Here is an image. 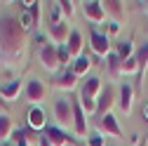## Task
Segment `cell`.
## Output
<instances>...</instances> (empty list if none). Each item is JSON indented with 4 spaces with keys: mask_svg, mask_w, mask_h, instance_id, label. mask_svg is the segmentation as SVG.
<instances>
[{
    "mask_svg": "<svg viewBox=\"0 0 148 146\" xmlns=\"http://www.w3.org/2000/svg\"><path fill=\"white\" fill-rule=\"evenodd\" d=\"M66 47H68V52H71L73 61H75L78 57H82V54H85V52H82V50H85V40H82V33L73 28V31H71V35H68V43H66Z\"/></svg>",
    "mask_w": 148,
    "mask_h": 146,
    "instance_id": "2e32d148",
    "label": "cell"
},
{
    "mask_svg": "<svg viewBox=\"0 0 148 146\" xmlns=\"http://www.w3.org/2000/svg\"><path fill=\"white\" fill-rule=\"evenodd\" d=\"M38 59H40V66H42L47 73H57V71L61 68L57 45H52V43H47V45H42V47L38 50Z\"/></svg>",
    "mask_w": 148,
    "mask_h": 146,
    "instance_id": "3957f363",
    "label": "cell"
},
{
    "mask_svg": "<svg viewBox=\"0 0 148 146\" xmlns=\"http://www.w3.org/2000/svg\"><path fill=\"white\" fill-rule=\"evenodd\" d=\"M115 54H118L122 61H127L129 57H134V43H132V40H122V43H118Z\"/></svg>",
    "mask_w": 148,
    "mask_h": 146,
    "instance_id": "44dd1931",
    "label": "cell"
},
{
    "mask_svg": "<svg viewBox=\"0 0 148 146\" xmlns=\"http://www.w3.org/2000/svg\"><path fill=\"white\" fill-rule=\"evenodd\" d=\"M139 5H141V10H143V12L148 14V0H143V3H139Z\"/></svg>",
    "mask_w": 148,
    "mask_h": 146,
    "instance_id": "e575fe53",
    "label": "cell"
},
{
    "mask_svg": "<svg viewBox=\"0 0 148 146\" xmlns=\"http://www.w3.org/2000/svg\"><path fill=\"white\" fill-rule=\"evenodd\" d=\"M54 118L59 125H71L73 123V104L71 99H57L54 101Z\"/></svg>",
    "mask_w": 148,
    "mask_h": 146,
    "instance_id": "ba28073f",
    "label": "cell"
},
{
    "mask_svg": "<svg viewBox=\"0 0 148 146\" xmlns=\"http://www.w3.org/2000/svg\"><path fill=\"white\" fill-rule=\"evenodd\" d=\"M57 52H59V64H61V66L73 64V57H71V52H68V47H66V45H59V47H57Z\"/></svg>",
    "mask_w": 148,
    "mask_h": 146,
    "instance_id": "f1b7e54d",
    "label": "cell"
},
{
    "mask_svg": "<svg viewBox=\"0 0 148 146\" xmlns=\"http://www.w3.org/2000/svg\"><path fill=\"white\" fill-rule=\"evenodd\" d=\"M38 146H52V144H49V141H47V137H45V134H42V137H40V139H38Z\"/></svg>",
    "mask_w": 148,
    "mask_h": 146,
    "instance_id": "d6a6232c",
    "label": "cell"
},
{
    "mask_svg": "<svg viewBox=\"0 0 148 146\" xmlns=\"http://www.w3.org/2000/svg\"><path fill=\"white\" fill-rule=\"evenodd\" d=\"M78 101H80L82 111L87 116H97V99H82V97H78Z\"/></svg>",
    "mask_w": 148,
    "mask_h": 146,
    "instance_id": "484cf974",
    "label": "cell"
},
{
    "mask_svg": "<svg viewBox=\"0 0 148 146\" xmlns=\"http://www.w3.org/2000/svg\"><path fill=\"white\" fill-rule=\"evenodd\" d=\"M108 38H110V35H115V33H120V24L118 21H108Z\"/></svg>",
    "mask_w": 148,
    "mask_h": 146,
    "instance_id": "4dcf8cb0",
    "label": "cell"
},
{
    "mask_svg": "<svg viewBox=\"0 0 148 146\" xmlns=\"http://www.w3.org/2000/svg\"><path fill=\"white\" fill-rule=\"evenodd\" d=\"M113 104H115V90L108 85L106 90H101V94H99V99H97V116L101 118V116L110 113Z\"/></svg>",
    "mask_w": 148,
    "mask_h": 146,
    "instance_id": "30bf717a",
    "label": "cell"
},
{
    "mask_svg": "<svg viewBox=\"0 0 148 146\" xmlns=\"http://www.w3.org/2000/svg\"><path fill=\"white\" fill-rule=\"evenodd\" d=\"M68 35H71L68 21H59V24H52L49 26V40H52V45L54 43H57V47L59 45H66L68 43Z\"/></svg>",
    "mask_w": 148,
    "mask_h": 146,
    "instance_id": "5bb4252c",
    "label": "cell"
},
{
    "mask_svg": "<svg viewBox=\"0 0 148 146\" xmlns=\"http://www.w3.org/2000/svg\"><path fill=\"white\" fill-rule=\"evenodd\" d=\"M129 139H132V146H141V144H139V139H141V134H132V137H129Z\"/></svg>",
    "mask_w": 148,
    "mask_h": 146,
    "instance_id": "1f68e13d",
    "label": "cell"
},
{
    "mask_svg": "<svg viewBox=\"0 0 148 146\" xmlns=\"http://www.w3.org/2000/svg\"><path fill=\"white\" fill-rule=\"evenodd\" d=\"M99 132H101V134H106V137L125 139L122 127H120V123H118V118H115L113 113H106V116H101V118H99Z\"/></svg>",
    "mask_w": 148,
    "mask_h": 146,
    "instance_id": "52a82bcc",
    "label": "cell"
},
{
    "mask_svg": "<svg viewBox=\"0 0 148 146\" xmlns=\"http://www.w3.org/2000/svg\"><path fill=\"white\" fill-rule=\"evenodd\" d=\"M14 130H16V127H14L12 116L0 113V144H3V141H10V137H12V132H14Z\"/></svg>",
    "mask_w": 148,
    "mask_h": 146,
    "instance_id": "d6986e66",
    "label": "cell"
},
{
    "mask_svg": "<svg viewBox=\"0 0 148 146\" xmlns=\"http://www.w3.org/2000/svg\"><path fill=\"white\" fill-rule=\"evenodd\" d=\"M26 97L31 101V106H40L45 99H47V85L38 78H31L26 83Z\"/></svg>",
    "mask_w": 148,
    "mask_h": 146,
    "instance_id": "8992f818",
    "label": "cell"
},
{
    "mask_svg": "<svg viewBox=\"0 0 148 146\" xmlns=\"http://www.w3.org/2000/svg\"><path fill=\"white\" fill-rule=\"evenodd\" d=\"M118 104H120V111L125 116L132 113V106H134V87L129 85V83H122L120 94H118Z\"/></svg>",
    "mask_w": 148,
    "mask_h": 146,
    "instance_id": "7c38bea8",
    "label": "cell"
},
{
    "mask_svg": "<svg viewBox=\"0 0 148 146\" xmlns=\"http://www.w3.org/2000/svg\"><path fill=\"white\" fill-rule=\"evenodd\" d=\"M54 87L61 90V92H73V90L78 87V76L71 68H66L64 73H59V78L54 80Z\"/></svg>",
    "mask_w": 148,
    "mask_h": 146,
    "instance_id": "9a60e30c",
    "label": "cell"
},
{
    "mask_svg": "<svg viewBox=\"0 0 148 146\" xmlns=\"http://www.w3.org/2000/svg\"><path fill=\"white\" fill-rule=\"evenodd\" d=\"M0 146H14L12 141H3V144H0Z\"/></svg>",
    "mask_w": 148,
    "mask_h": 146,
    "instance_id": "8d00e7d4",
    "label": "cell"
},
{
    "mask_svg": "<svg viewBox=\"0 0 148 146\" xmlns=\"http://www.w3.org/2000/svg\"><path fill=\"white\" fill-rule=\"evenodd\" d=\"M122 76H141V68L136 57H129L127 61H122Z\"/></svg>",
    "mask_w": 148,
    "mask_h": 146,
    "instance_id": "7402d4cb",
    "label": "cell"
},
{
    "mask_svg": "<svg viewBox=\"0 0 148 146\" xmlns=\"http://www.w3.org/2000/svg\"><path fill=\"white\" fill-rule=\"evenodd\" d=\"M103 10H106V14H108V21H118V24H122L125 17H127V12H125V3H120V0H106V3H103Z\"/></svg>",
    "mask_w": 148,
    "mask_h": 146,
    "instance_id": "4fadbf2b",
    "label": "cell"
},
{
    "mask_svg": "<svg viewBox=\"0 0 148 146\" xmlns=\"http://www.w3.org/2000/svg\"><path fill=\"white\" fill-rule=\"evenodd\" d=\"M45 137H47V141H49L52 146H66L68 141H73V144L78 141V137H68L61 127H57V125H47Z\"/></svg>",
    "mask_w": 148,
    "mask_h": 146,
    "instance_id": "9c48e42d",
    "label": "cell"
},
{
    "mask_svg": "<svg viewBox=\"0 0 148 146\" xmlns=\"http://www.w3.org/2000/svg\"><path fill=\"white\" fill-rule=\"evenodd\" d=\"M26 139H28V137H26V130H14L12 137H10L12 144H19V141H26Z\"/></svg>",
    "mask_w": 148,
    "mask_h": 146,
    "instance_id": "f546056e",
    "label": "cell"
},
{
    "mask_svg": "<svg viewBox=\"0 0 148 146\" xmlns=\"http://www.w3.org/2000/svg\"><path fill=\"white\" fill-rule=\"evenodd\" d=\"M21 94V80H10L5 85H0V97L5 101H16Z\"/></svg>",
    "mask_w": 148,
    "mask_h": 146,
    "instance_id": "e0dca14e",
    "label": "cell"
},
{
    "mask_svg": "<svg viewBox=\"0 0 148 146\" xmlns=\"http://www.w3.org/2000/svg\"><path fill=\"white\" fill-rule=\"evenodd\" d=\"M14 146H33V144H31V141L26 139V141H19V144H14Z\"/></svg>",
    "mask_w": 148,
    "mask_h": 146,
    "instance_id": "d590c367",
    "label": "cell"
},
{
    "mask_svg": "<svg viewBox=\"0 0 148 146\" xmlns=\"http://www.w3.org/2000/svg\"><path fill=\"white\" fill-rule=\"evenodd\" d=\"M61 7H59V3H52L49 5V26L52 24H59V21H66V19H61Z\"/></svg>",
    "mask_w": 148,
    "mask_h": 146,
    "instance_id": "d4e9b609",
    "label": "cell"
},
{
    "mask_svg": "<svg viewBox=\"0 0 148 146\" xmlns=\"http://www.w3.org/2000/svg\"><path fill=\"white\" fill-rule=\"evenodd\" d=\"M26 125H28V130H33L35 134H38V132H45V130H47L45 108H42V106H31L28 111H26Z\"/></svg>",
    "mask_w": 148,
    "mask_h": 146,
    "instance_id": "5b68a950",
    "label": "cell"
},
{
    "mask_svg": "<svg viewBox=\"0 0 148 146\" xmlns=\"http://www.w3.org/2000/svg\"><path fill=\"white\" fill-rule=\"evenodd\" d=\"M82 14L92 26H101V24L108 21V14L103 10L101 0H87V3H82Z\"/></svg>",
    "mask_w": 148,
    "mask_h": 146,
    "instance_id": "7a4b0ae2",
    "label": "cell"
},
{
    "mask_svg": "<svg viewBox=\"0 0 148 146\" xmlns=\"http://www.w3.org/2000/svg\"><path fill=\"white\" fill-rule=\"evenodd\" d=\"M19 24H21V28H24L26 33H31V31H38V28H35V21H33V17H31L26 10L19 14Z\"/></svg>",
    "mask_w": 148,
    "mask_h": 146,
    "instance_id": "cb8c5ba5",
    "label": "cell"
},
{
    "mask_svg": "<svg viewBox=\"0 0 148 146\" xmlns=\"http://www.w3.org/2000/svg\"><path fill=\"white\" fill-rule=\"evenodd\" d=\"M106 66L110 71V76H122V59L118 57L115 52H110L108 57H106Z\"/></svg>",
    "mask_w": 148,
    "mask_h": 146,
    "instance_id": "ffe728a7",
    "label": "cell"
},
{
    "mask_svg": "<svg viewBox=\"0 0 148 146\" xmlns=\"http://www.w3.org/2000/svg\"><path fill=\"white\" fill-rule=\"evenodd\" d=\"M134 57H136V61H139L141 76H143V73H146V68H148V43H143V45L134 52Z\"/></svg>",
    "mask_w": 148,
    "mask_h": 146,
    "instance_id": "603a6c76",
    "label": "cell"
},
{
    "mask_svg": "<svg viewBox=\"0 0 148 146\" xmlns=\"http://www.w3.org/2000/svg\"><path fill=\"white\" fill-rule=\"evenodd\" d=\"M101 90L103 87H101V78L99 76H87V80L80 87V97L82 99H99Z\"/></svg>",
    "mask_w": 148,
    "mask_h": 146,
    "instance_id": "8fae6325",
    "label": "cell"
},
{
    "mask_svg": "<svg viewBox=\"0 0 148 146\" xmlns=\"http://www.w3.org/2000/svg\"><path fill=\"white\" fill-rule=\"evenodd\" d=\"M89 47H92V52H94V57H99V59H106L110 52V38H108V33H101V31H97V28H92L89 31Z\"/></svg>",
    "mask_w": 148,
    "mask_h": 146,
    "instance_id": "277c9868",
    "label": "cell"
},
{
    "mask_svg": "<svg viewBox=\"0 0 148 146\" xmlns=\"http://www.w3.org/2000/svg\"><path fill=\"white\" fill-rule=\"evenodd\" d=\"M87 146H106V137H103L99 130L89 132V137H87Z\"/></svg>",
    "mask_w": 148,
    "mask_h": 146,
    "instance_id": "4316f807",
    "label": "cell"
},
{
    "mask_svg": "<svg viewBox=\"0 0 148 146\" xmlns=\"http://www.w3.org/2000/svg\"><path fill=\"white\" fill-rule=\"evenodd\" d=\"M143 120H146V123H148V101H146V104H143Z\"/></svg>",
    "mask_w": 148,
    "mask_h": 146,
    "instance_id": "836d02e7",
    "label": "cell"
},
{
    "mask_svg": "<svg viewBox=\"0 0 148 146\" xmlns=\"http://www.w3.org/2000/svg\"><path fill=\"white\" fill-rule=\"evenodd\" d=\"M59 7H61V14H64L66 21L73 17V12H75V3H71V0H59Z\"/></svg>",
    "mask_w": 148,
    "mask_h": 146,
    "instance_id": "83f0119b",
    "label": "cell"
},
{
    "mask_svg": "<svg viewBox=\"0 0 148 146\" xmlns=\"http://www.w3.org/2000/svg\"><path fill=\"white\" fill-rule=\"evenodd\" d=\"M28 52V33L19 19L10 14L0 17V61L5 68H21Z\"/></svg>",
    "mask_w": 148,
    "mask_h": 146,
    "instance_id": "6da1fadb",
    "label": "cell"
},
{
    "mask_svg": "<svg viewBox=\"0 0 148 146\" xmlns=\"http://www.w3.org/2000/svg\"><path fill=\"white\" fill-rule=\"evenodd\" d=\"M92 64H94V61H92V57H89V54H82V57H78L75 61L71 64V71L75 73L78 78H82V76H87V73H89Z\"/></svg>",
    "mask_w": 148,
    "mask_h": 146,
    "instance_id": "ac0fdd59",
    "label": "cell"
}]
</instances>
